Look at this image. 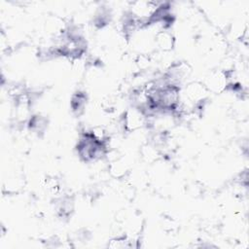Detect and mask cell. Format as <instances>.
<instances>
[{
    "mask_svg": "<svg viewBox=\"0 0 249 249\" xmlns=\"http://www.w3.org/2000/svg\"><path fill=\"white\" fill-rule=\"evenodd\" d=\"M186 96L194 103L202 101L207 95V88L198 83H193L186 88Z\"/></svg>",
    "mask_w": 249,
    "mask_h": 249,
    "instance_id": "1",
    "label": "cell"
},
{
    "mask_svg": "<svg viewBox=\"0 0 249 249\" xmlns=\"http://www.w3.org/2000/svg\"><path fill=\"white\" fill-rule=\"evenodd\" d=\"M124 124L128 130H134L144 124V115L137 109H130L124 116Z\"/></svg>",
    "mask_w": 249,
    "mask_h": 249,
    "instance_id": "2",
    "label": "cell"
},
{
    "mask_svg": "<svg viewBox=\"0 0 249 249\" xmlns=\"http://www.w3.org/2000/svg\"><path fill=\"white\" fill-rule=\"evenodd\" d=\"M227 85V77L223 72H217L212 74L208 81L207 87L210 90L213 91H222Z\"/></svg>",
    "mask_w": 249,
    "mask_h": 249,
    "instance_id": "3",
    "label": "cell"
},
{
    "mask_svg": "<svg viewBox=\"0 0 249 249\" xmlns=\"http://www.w3.org/2000/svg\"><path fill=\"white\" fill-rule=\"evenodd\" d=\"M156 43L162 51L170 50L173 46V37L166 31L159 32L156 36Z\"/></svg>",
    "mask_w": 249,
    "mask_h": 249,
    "instance_id": "4",
    "label": "cell"
},
{
    "mask_svg": "<svg viewBox=\"0 0 249 249\" xmlns=\"http://www.w3.org/2000/svg\"><path fill=\"white\" fill-rule=\"evenodd\" d=\"M86 105V95L82 92H78L75 94L71 101V106L74 112H77L78 114L82 113L84 111Z\"/></svg>",
    "mask_w": 249,
    "mask_h": 249,
    "instance_id": "5",
    "label": "cell"
}]
</instances>
